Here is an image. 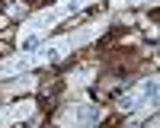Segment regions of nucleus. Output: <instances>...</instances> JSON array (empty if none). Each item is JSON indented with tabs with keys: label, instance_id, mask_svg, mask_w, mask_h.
<instances>
[{
	"label": "nucleus",
	"instance_id": "f03ea898",
	"mask_svg": "<svg viewBox=\"0 0 160 128\" xmlns=\"http://www.w3.org/2000/svg\"><path fill=\"white\" fill-rule=\"evenodd\" d=\"M42 42H45V35L32 32V35H29V38H26V42L19 45V51H22V55H32V51H38V48H42Z\"/></svg>",
	"mask_w": 160,
	"mask_h": 128
},
{
	"label": "nucleus",
	"instance_id": "f257e3e1",
	"mask_svg": "<svg viewBox=\"0 0 160 128\" xmlns=\"http://www.w3.org/2000/svg\"><path fill=\"white\" fill-rule=\"evenodd\" d=\"M26 67H29V58H13V61H7L3 64V67H0V77H7V74H16V71H26Z\"/></svg>",
	"mask_w": 160,
	"mask_h": 128
}]
</instances>
